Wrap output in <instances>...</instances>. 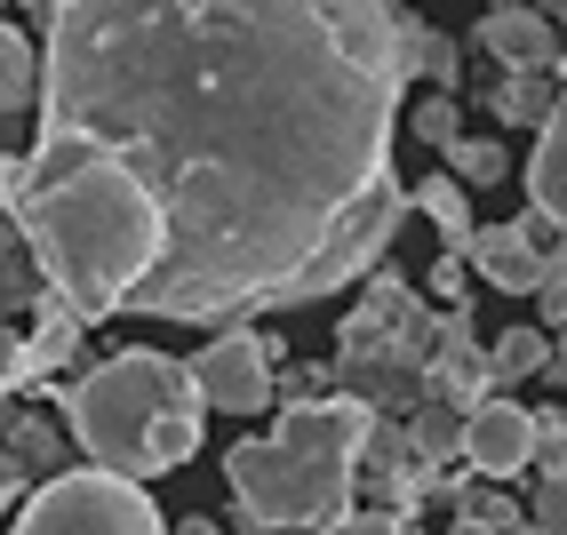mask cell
<instances>
[{
    "label": "cell",
    "instance_id": "f1b7e54d",
    "mask_svg": "<svg viewBox=\"0 0 567 535\" xmlns=\"http://www.w3.org/2000/svg\"><path fill=\"white\" fill-rule=\"evenodd\" d=\"M344 535H408V519H392V512H352Z\"/></svg>",
    "mask_w": 567,
    "mask_h": 535
},
{
    "label": "cell",
    "instance_id": "cb8c5ba5",
    "mask_svg": "<svg viewBox=\"0 0 567 535\" xmlns=\"http://www.w3.org/2000/svg\"><path fill=\"white\" fill-rule=\"evenodd\" d=\"M328 384H336V375H328V360H296V368L280 375V384H272V400H288V408H312V400H336Z\"/></svg>",
    "mask_w": 567,
    "mask_h": 535
},
{
    "label": "cell",
    "instance_id": "4fadbf2b",
    "mask_svg": "<svg viewBox=\"0 0 567 535\" xmlns=\"http://www.w3.org/2000/svg\"><path fill=\"white\" fill-rule=\"evenodd\" d=\"M392 56H400V81H432V96H447L464 81L456 41L432 32V24H415V17H400V9H392Z\"/></svg>",
    "mask_w": 567,
    "mask_h": 535
},
{
    "label": "cell",
    "instance_id": "484cf974",
    "mask_svg": "<svg viewBox=\"0 0 567 535\" xmlns=\"http://www.w3.org/2000/svg\"><path fill=\"white\" fill-rule=\"evenodd\" d=\"M464 288H472L464 256H440V264H432V296H440V312H456V303H464Z\"/></svg>",
    "mask_w": 567,
    "mask_h": 535
},
{
    "label": "cell",
    "instance_id": "5b68a950",
    "mask_svg": "<svg viewBox=\"0 0 567 535\" xmlns=\"http://www.w3.org/2000/svg\"><path fill=\"white\" fill-rule=\"evenodd\" d=\"M9 535H168L161 504L112 472H56L49 487L24 495Z\"/></svg>",
    "mask_w": 567,
    "mask_h": 535
},
{
    "label": "cell",
    "instance_id": "7c38bea8",
    "mask_svg": "<svg viewBox=\"0 0 567 535\" xmlns=\"http://www.w3.org/2000/svg\"><path fill=\"white\" fill-rule=\"evenodd\" d=\"M64 455H72V447H64V432L49 424V415H32V408H9V415H0V464H9L24 487H32V480L49 487V480L64 472Z\"/></svg>",
    "mask_w": 567,
    "mask_h": 535
},
{
    "label": "cell",
    "instance_id": "52a82bcc",
    "mask_svg": "<svg viewBox=\"0 0 567 535\" xmlns=\"http://www.w3.org/2000/svg\"><path fill=\"white\" fill-rule=\"evenodd\" d=\"M472 41L504 64V81H559V24L536 9H487Z\"/></svg>",
    "mask_w": 567,
    "mask_h": 535
},
{
    "label": "cell",
    "instance_id": "9a60e30c",
    "mask_svg": "<svg viewBox=\"0 0 567 535\" xmlns=\"http://www.w3.org/2000/svg\"><path fill=\"white\" fill-rule=\"evenodd\" d=\"M527 375H559V343L544 328H504L487 352V384H527Z\"/></svg>",
    "mask_w": 567,
    "mask_h": 535
},
{
    "label": "cell",
    "instance_id": "5bb4252c",
    "mask_svg": "<svg viewBox=\"0 0 567 535\" xmlns=\"http://www.w3.org/2000/svg\"><path fill=\"white\" fill-rule=\"evenodd\" d=\"M400 440H408V455H415V472H432V480H447L464 464V408H447V400H424L400 424Z\"/></svg>",
    "mask_w": 567,
    "mask_h": 535
},
{
    "label": "cell",
    "instance_id": "f546056e",
    "mask_svg": "<svg viewBox=\"0 0 567 535\" xmlns=\"http://www.w3.org/2000/svg\"><path fill=\"white\" fill-rule=\"evenodd\" d=\"M17 495H24V480H17L9 464H0V512H9V504H17Z\"/></svg>",
    "mask_w": 567,
    "mask_h": 535
},
{
    "label": "cell",
    "instance_id": "ba28073f",
    "mask_svg": "<svg viewBox=\"0 0 567 535\" xmlns=\"http://www.w3.org/2000/svg\"><path fill=\"white\" fill-rule=\"evenodd\" d=\"M352 480H368V495H384V512H392V519H408L415 504H424V495H440V480H432V472H415V455H408L400 424H384V415L368 424Z\"/></svg>",
    "mask_w": 567,
    "mask_h": 535
},
{
    "label": "cell",
    "instance_id": "7a4b0ae2",
    "mask_svg": "<svg viewBox=\"0 0 567 535\" xmlns=\"http://www.w3.org/2000/svg\"><path fill=\"white\" fill-rule=\"evenodd\" d=\"M375 415L360 400H312L288 408L264 440H240L224 455V487L240 504L248 535H344V519L360 512V440Z\"/></svg>",
    "mask_w": 567,
    "mask_h": 535
},
{
    "label": "cell",
    "instance_id": "7402d4cb",
    "mask_svg": "<svg viewBox=\"0 0 567 535\" xmlns=\"http://www.w3.org/2000/svg\"><path fill=\"white\" fill-rule=\"evenodd\" d=\"M24 303H41V272H32V256L9 240L0 248V328H9V312H24Z\"/></svg>",
    "mask_w": 567,
    "mask_h": 535
},
{
    "label": "cell",
    "instance_id": "d4e9b609",
    "mask_svg": "<svg viewBox=\"0 0 567 535\" xmlns=\"http://www.w3.org/2000/svg\"><path fill=\"white\" fill-rule=\"evenodd\" d=\"M415 136H424L432 152H447V144H456V136H464V112H456V96H424V104H415Z\"/></svg>",
    "mask_w": 567,
    "mask_h": 535
},
{
    "label": "cell",
    "instance_id": "30bf717a",
    "mask_svg": "<svg viewBox=\"0 0 567 535\" xmlns=\"http://www.w3.org/2000/svg\"><path fill=\"white\" fill-rule=\"evenodd\" d=\"M464 272H487V288H504V296H536L559 272V256H536L512 224H487V233L464 240Z\"/></svg>",
    "mask_w": 567,
    "mask_h": 535
},
{
    "label": "cell",
    "instance_id": "ffe728a7",
    "mask_svg": "<svg viewBox=\"0 0 567 535\" xmlns=\"http://www.w3.org/2000/svg\"><path fill=\"white\" fill-rule=\"evenodd\" d=\"M496 176H504V144L496 136H456V144H447V184H456V193L496 184Z\"/></svg>",
    "mask_w": 567,
    "mask_h": 535
},
{
    "label": "cell",
    "instance_id": "ac0fdd59",
    "mask_svg": "<svg viewBox=\"0 0 567 535\" xmlns=\"http://www.w3.org/2000/svg\"><path fill=\"white\" fill-rule=\"evenodd\" d=\"M487 112L512 121V128H551V121H559V81H496Z\"/></svg>",
    "mask_w": 567,
    "mask_h": 535
},
{
    "label": "cell",
    "instance_id": "277c9868",
    "mask_svg": "<svg viewBox=\"0 0 567 535\" xmlns=\"http://www.w3.org/2000/svg\"><path fill=\"white\" fill-rule=\"evenodd\" d=\"M336 384H352L344 400H360L368 415H415L432 400V312L400 272H368L360 312L336 320Z\"/></svg>",
    "mask_w": 567,
    "mask_h": 535
},
{
    "label": "cell",
    "instance_id": "9c48e42d",
    "mask_svg": "<svg viewBox=\"0 0 567 535\" xmlns=\"http://www.w3.org/2000/svg\"><path fill=\"white\" fill-rule=\"evenodd\" d=\"M527 447H536V424H527V408H512V400H480L472 415H464V464H472V480H512L519 464H527Z\"/></svg>",
    "mask_w": 567,
    "mask_h": 535
},
{
    "label": "cell",
    "instance_id": "2e32d148",
    "mask_svg": "<svg viewBox=\"0 0 567 535\" xmlns=\"http://www.w3.org/2000/svg\"><path fill=\"white\" fill-rule=\"evenodd\" d=\"M527 208L559 216L567 208V128H536V152H527Z\"/></svg>",
    "mask_w": 567,
    "mask_h": 535
},
{
    "label": "cell",
    "instance_id": "d6986e66",
    "mask_svg": "<svg viewBox=\"0 0 567 535\" xmlns=\"http://www.w3.org/2000/svg\"><path fill=\"white\" fill-rule=\"evenodd\" d=\"M32 96H41V56L17 24H0V112H24Z\"/></svg>",
    "mask_w": 567,
    "mask_h": 535
},
{
    "label": "cell",
    "instance_id": "8fae6325",
    "mask_svg": "<svg viewBox=\"0 0 567 535\" xmlns=\"http://www.w3.org/2000/svg\"><path fill=\"white\" fill-rule=\"evenodd\" d=\"M24 320H32V328L17 336V375H24V392H32L41 375H56V368H72V360H81V336H89V328L72 320L56 296H41Z\"/></svg>",
    "mask_w": 567,
    "mask_h": 535
},
{
    "label": "cell",
    "instance_id": "44dd1931",
    "mask_svg": "<svg viewBox=\"0 0 567 535\" xmlns=\"http://www.w3.org/2000/svg\"><path fill=\"white\" fill-rule=\"evenodd\" d=\"M456 504H464V519H480L487 535H519V504L504 487H487V480H464L456 487Z\"/></svg>",
    "mask_w": 567,
    "mask_h": 535
},
{
    "label": "cell",
    "instance_id": "1f68e13d",
    "mask_svg": "<svg viewBox=\"0 0 567 535\" xmlns=\"http://www.w3.org/2000/svg\"><path fill=\"white\" fill-rule=\"evenodd\" d=\"M456 535H487V527H480V519H456Z\"/></svg>",
    "mask_w": 567,
    "mask_h": 535
},
{
    "label": "cell",
    "instance_id": "4dcf8cb0",
    "mask_svg": "<svg viewBox=\"0 0 567 535\" xmlns=\"http://www.w3.org/2000/svg\"><path fill=\"white\" fill-rule=\"evenodd\" d=\"M176 535H224V527H216V519H184Z\"/></svg>",
    "mask_w": 567,
    "mask_h": 535
},
{
    "label": "cell",
    "instance_id": "3957f363",
    "mask_svg": "<svg viewBox=\"0 0 567 535\" xmlns=\"http://www.w3.org/2000/svg\"><path fill=\"white\" fill-rule=\"evenodd\" d=\"M64 424L89 455V472H112V480H161L176 464H193L200 447V392L184 360L153 352V343H128L112 352L104 368H81V384H64Z\"/></svg>",
    "mask_w": 567,
    "mask_h": 535
},
{
    "label": "cell",
    "instance_id": "83f0119b",
    "mask_svg": "<svg viewBox=\"0 0 567 535\" xmlns=\"http://www.w3.org/2000/svg\"><path fill=\"white\" fill-rule=\"evenodd\" d=\"M9 200H17V161H9V144H0V248L17 240V216H9Z\"/></svg>",
    "mask_w": 567,
    "mask_h": 535
},
{
    "label": "cell",
    "instance_id": "603a6c76",
    "mask_svg": "<svg viewBox=\"0 0 567 535\" xmlns=\"http://www.w3.org/2000/svg\"><path fill=\"white\" fill-rule=\"evenodd\" d=\"M527 424H536V447H527V464L544 480H559V455H567V415L559 408H527Z\"/></svg>",
    "mask_w": 567,
    "mask_h": 535
},
{
    "label": "cell",
    "instance_id": "8992f818",
    "mask_svg": "<svg viewBox=\"0 0 567 535\" xmlns=\"http://www.w3.org/2000/svg\"><path fill=\"white\" fill-rule=\"evenodd\" d=\"M184 375H193L200 408L264 415V408H272V336H256V328H224L216 343H200V352L184 360Z\"/></svg>",
    "mask_w": 567,
    "mask_h": 535
},
{
    "label": "cell",
    "instance_id": "e0dca14e",
    "mask_svg": "<svg viewBox=\"0 0 567 535\" xmlns=\"http://www.w3.org/2000/svg\"><path fill=\"white\" fill-rule=\"evenodd\" d=\"M408 208H424V216L440 224L447 256H464V240L480 233V224H472V193H456V184H447V176H424V184H415V193H408Z\"/></svg>",
    "mask_w": 567,
    "mask_h": 535
},
{
    "label": "cell",
    "instance_id": "4316f807",
    "mask_svg": "<svg viewBox=\"0 0 567 535\" xmlns=\"http://www.w3.org/2000/svg\"><path fill=\"white\" fill-rule=\"evenodd\" d=\"M536 320H551V328H544V336H551V343H559V320H567V280H559V272H551V280H544V288H536Z\"/></svg>",
    "mask_w": 567,
    "mask_h": 535
},
{
    "label": "cell",
    "instance_id": "6da1fadb",
    "mask_svg": "<svg viewBox=\"0 0 567 535\" xmlns=\"http://www.w3.org/2000/svg\"><path fill=\"white\" fill-rule=\"evenodd\" d=\"M17 248L72 320H248L336 296L328 248L392 184L375 0H56Z\"/></svg>",
    "mask_w": 567,
    "mask_h": 535
}]
</instances>
